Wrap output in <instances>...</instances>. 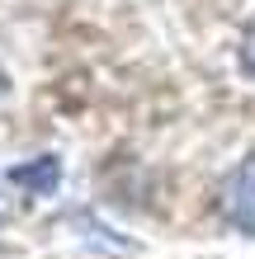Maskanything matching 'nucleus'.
I'll return each instance as SVG.
<instances>
[{"label":"nucleus","mask_w":255,"mask_h":259,"mask_svg":"<svg viewBox=\"0 0 255 259\" xmlns=\"http://www.w3.org/2000/svg\"><path fill=\"white\" fill-rule=\"evenodd\" d=\"M217 212L232 231L255 236V156H246L236 170H227V179L217 189Z\"/></svg>","instance_id":"1"},{"label":"nucleus","mask_w":255,"mask_h":259,"mask_svg":"<svg viewBox=\"0 0 255 259\" xmlns=\"http://www.w3.org/2000/svg\"><path fill=\"white\" fill-rule=\"evenodd\" d=\"M241 66L255 75V24L246 28V38H241Z\"/></svg>","instance_id":"3"},{"label":"nucleus","mask_w":255,"mask_h":259,"mask_svg":"<svg viewBox=\"0 0 255 259\" xmlns=\"http://www.w3.org/2000/svg\"><path fill=\"white\" fill-rule=\"evenodd\" d=\"M57 175H62V170H57V160H52V156H43L38 165H24V170H14L10 179H14V184H33V189H52V184H57Z\"/></svg>","instance_id":"2"}]
</instances>
